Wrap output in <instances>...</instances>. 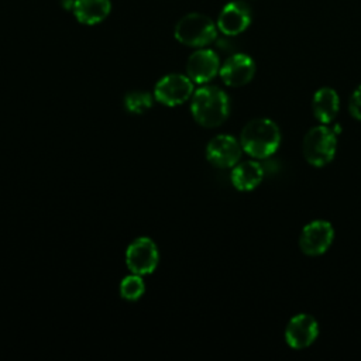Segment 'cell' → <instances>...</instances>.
Listing matches in <instances>:
<instances>
[{
	"label": "cell",
	"instance_id": "obj_1",
	"mask_svg": "<svg viewBox=\"0 0 361 361\" xmlns=\"http://www.w3.org/2000/svg\"><path fill=\"white\" fill-rule=\"evenodd\" d=\"M244 152L252 158L264 159L276 152L281 144V131L269 118H255L245 124L240 135Z\"/></svg>",
	"mask_w": 361,
	"mask_h": 361
},
{
	"label": "cell",
	"instance_id": "obj_2",
	"mask_svg": "<svg viewBox=\"0 0 361 361\" xmlns=\"http://www.w3.org/2000/svg\"><path fill=\"white\" fill-rule=\"evenodd\" d=\"M190 110L200 126L207 128L217 127L228 117V96L216 86H203L192 94Z\"/></svg>",
	"mask_w": 361,
	"mask_h": 361
},
{
	"label": "cell",
	"instance_id": "obj_3",
	"mask_svg": "<svg viewBox=\"0 0 361 361\" xmlns=\"http://www.w3.org/2000/svg\"><path fill=\"white\" fill-rule=\"evenodd\" d=\"M217 27L204 14L190 13L183 16L175 25V38L188 47H204L217 37Z\"/></svg>",
	"mask_w": 361,
	"mask_h": 361
},
{
	"label": "cell",
	"instance_id": "obj_4",
	"mask_svg": "<svg viewBox=\"0 0 361 361\" xmlns=\"http://www.w3.org/2000/svg\"><path fill=\"white\" fill-rule=\"evenodd\" d=\"M337 138L327 126H317L307 131L303 138V155L313 166H324L334 158Z\"/></svg>",
	"mask_w": 361,
	"mask_h": 361
},
{
	"label": "cell",
	"instance_id": "obj_5",
	"mask_svg": "<svg viewBox=\"0 0 361 361\" xmlns=\"http://www.w3.org/2000/svg\"><path fill=\"white\" fill-rule=\"evenodd\" d=\"M193 94V82L189 76L171 73L158 80L155 85V99L169 107L185 103Z\"/></svg>",
	"mask_w": 361,
	"mask_h": 361
},
{
	"label": "cell",
	"instance_id": "obj_6",
	"mask_svg": "<svg viewBox=\"0 0 361 361\" xmlns=\"http://www.w3.org/2000/svg\"><path fill=\"white\" fill-rule=\"evenodd\" d=\"M158 250L155 243L148 237L134 240L126 251V264L133 274H152L158 265Z\"/></svg>",
	"mask_w": 361,
	"mask_h": 361
},
{
	"label": "cell",
	"instance_id": "obj_7",
	"mask_svg": "<svg viewBox=\"0 0 361 361\" xmlns=\"http://www.w3.org/2000/svg\"><path fill=\"white\" fill-rule=\"evenodd\" d=\"M333 238V226L326 220H314L303 227L299 237V247L303 254L316 257L324 254L330 248Z\"/></svg>",
	"mask_w": 361,
	"mask_h": 361
},
{
	"label": "cell",
	"instance_id": "obj_8",
	"mask_svg": "<svg viewBox=\"0 0 361 361\" xmlns=\"http://www.w3.org/2000/svg\"><path fill=\"white\" fill-rule=\"evenodd\" d=\"M319 336L317 320L306 313L293 316L285 327V341L293 350H303L312 345Z\"/></svg>",
	"mask_w": 361,
	"mask_h": 361
},
{
	"label": "cell",
	"instance_id": "obj_9",
	"mask_svg": "<svg viewBox=\"0 0 361 361\" xmlns=\"http://www.w3.org/2000/svg\"><path fill=\"white\" fill-rule=\"evenodd\" d=\"M241 144L234 137L220 134L212 138L206 147L207 161L217 168H231L241 158Z\"/></svg>",
	"mask_w": 361,
	"mask_h": 361
},
{
	"label": "cell",
	"instance_id": "obj_10",
	"mask_svg": "<svg viewBox=\"0 0 361 361\" xmlns=\"http://www.w3.org/2000/svg\"><path fill=\"white\" fill-rule=\"evenodd\" d=\"M221 80L231 87H240L251 82L255 75V63L247 54H234L220 66Z\"/></svg>",
	"mask_w": 361,
	"mask_h": 361
},
{
	"label": "cell",
	"instance_id": "obj_11",
	"mask_svg": "<svg viewBox=\"0 0 361 361\" xmlns=\"http://www.w3.org/2000/svg\"><path fill=\"white\" fill-rule=\"evenodd\" d=\"M251 8L244 1L227 3L217 18V28L226 35H238L251 24Z\"/></svg>",
	"mask_w": 361,
	"mask_h": 361
},
{
	"label": "cell",
	"instance_id": "obj_12",
	"mask_svg": "<svg viewBox=\"0 0 361 361\" xmlns=\"http://www.w3.org/2000/svg\"><path fill=\"white\" fill-rule=\"evenodd\" d=\"M220 71V61L212 49H197L186 62V73L196 83L210 82Z\"/></svg>",
	"mask_w": 361,
	"mask_h": 361
},
{
	"label": "cell",
	"instance_id": "obj_13",
	"mask_svg": "<svg viewBox=\"0 0 361 361\" xmlns=\"http://www.w3.org/2000/svg\"><path fill=\"white\" fill-rule=\"evenodd\" d=\"M313 114L322 124L331 123L340 109V97L331 87H320L312 100Z\"/></svg>",
	"mask_w": 361,
	"mask_h": 361
},
{
	"label": "cell",
	"instance_id": "obj_14",
	"mask_svg": "<svg viewBox=\"0 0 361 361\" xmlns=\"http://www.w3.org/2000/svg\"><path fill=\"white\" fill-rule=\"evenodd\" d=\"M264 178L262 166L255 161H244L235 164L231 171V183L237 190L250 192L255 189Z\"/></svg>",
	"mask_w": 361,
	"mask_h": 361
},
{
	"label": "cell",
	"instance_id": "obj_15",
	"mask_svg": "<svg viewBox=\"0 0 361 361\" xmlns=\"http://www.w3.org/2000/svg\"><path fill=\"white\" fill-rule=\"evenodd\" d=\"M110 8V0H75L72 7L76 20L86 25L103 21L109 16Z\"/></svg>",
	"mask_w": 361,
	"mask_h": 361
},
{
	"label": "cell",
	"instance_id": "obj_16",
	"mask_svg": "<svg viewBox=\"0 0 361 361\" xmlns=\"http://www.w3.org/2000/svg\"><path fill=\"white\" fill-rule=\"evenodd\" d=\"M144 290H145L144 281H142L141 275H137V274L126 276L120 283V295L126 300L140 299L142 296Z\"/></svg>",
	"mask_w": 361,
	"mask_h": 361
},
{
	"label": "cell",
	"instance_id": "obj_17",
	"mask_svg": "<svg viewBox=\"0 0 361 361\" xmlns=\"http://www.w3.org/2000/svg\"><path fill=\"white\" fill-rule=\"evenodd\" d=\"M124 106L128 113L142 114L152 106V97L148 92H131L126 94Z\"/></svg>",
	"mask_w": 361,
	"mask_h": 361
},
{
	"label": "cell",
	"instance_id": "obj_18",
	"mask_svg": "<svg viewBox=\"0 0 361 361\" xmlns=\"http://www.w3.org/2000/svg\"><path fill=\"white\" fill-rule=\"evenodd\" d=\"M348 109H350V114L355 120L361 121V85L353 92V94L350 97Z\"/></svg>",
	"mask_w": 361,
	"mask_h": 361
}]
</instances>
